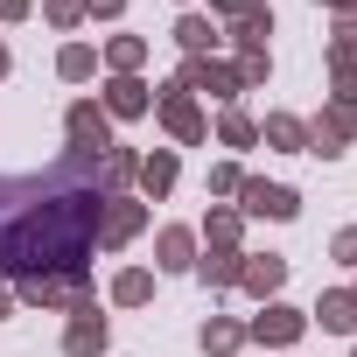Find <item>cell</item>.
I'll return each mask as SVG.
<instances>
[{"mask_svg":"<svg viewBox=\"0 0 357 357\" xmlns=\"http://www.w3.org/2000/svg\"><path fill=\"white\" fill-rule=\"evenodd\" d=\"M70 140H77L84 154H105V147H112V133H105V112H98V105H77V112H70Z\"/></svg>","mask_w":357,"mask_h":357,"instance_id":"8","label":"cell"},{"mask_svg":"<svg viewBox=\"0 0 357 357\" xmlns=\"http://www.w3.org/2000/svg\"><path fill=\"white\" fill-rule=\"evenodd\" d=\"M211 238L231 245V238H238V218H231V211H211Z\"/></svg>","mask_w":357,"mask_h":357,"instance_id":"25","label":"cell"},{"mask_svg":"<svg viewBox=\"0 0 357 357\" xmlns=\"http://www.w3.org/2000/svg\"><path fill=\"white\" fill-rule=\"evenodd\" d=\"M105 204V154L84 147H70L43 175H0V273H84Z\"/></svg>","mask_w":357,"mask_h":357,"instance_id":"1","label":"cell"},{"mask_svg":"<svg viewBox=\"0 0 357 357\" xmlns=\"http://www.w3.org/2000/svg\"><path fill=\"white\" fill-rule=\"evenodd\" d=\"M238 273H245V259H238V252H225V245H218V252L204 259V280H211V287H231Z\"/></svg>","mask_w":357,"mask_h":357,"instance_id":"18","label":"cell"},{"mask_svg":"<svg viewBox=\"0 0 357 357\" xmlns=\"http://www.w3.org/2000/svg\"><path fill=\"white\" fill-rule=\"evenodd\" d=\"M56 70H63V77H91V70H98V56H91V50H84V43H70V50H63V63H56Z\"/></svg>","mask_w":357,"mask_h":357,"instance_id":"21","label":"cell"},{"mask_svg":"<svg viewBox=\"0 0 357 357\" xmlns=\"http://www.w3.org/2000/svg\"><path fill=\"white\" fill-rule=\"evenodd\" d=\"M238 343H245L238 322H204V350H238Z\"/></svg>","mask_w":357,"mask_h":357,"instance_id":"20","label":"cell"},{"mask_svg":"<svg viewBox=\"0 0 357 357\" xmlns=\"http://www.w3.org/2000/svg\"><path fill=\"white\" fill-rule=\"evenodd\" d=\"M266 140H273V147H287V154H308V126H301V119H287V112H273V119H266Z\"/></svg>","mask_w":357,"mask_h":357,"instance_id":"15","label":"cell"},{"mask_svg":"<svg viewBox=\"0 0 357 357\" xmlns=\"http://www.w3.org/2000/svg\"><path fill=\"white\" fill-rule=\"evenodd\" d=\"M218 8H225V15H245V8H252V0H218Z\"/></svg>","mask_w":357,"mask_h":357,"instance_id":"30","label":"cell"},{"mask_svg":"<svg viewBox=\"0 0 357 357\" xmlns=\"http://www.w3.org/2000/svg\"><path fill=\"white\" fill-rule=\"evenodd\" d=\"M336 259H343V266H357V225H350V231H336Z\"/></svg>","mask_w":357,"mask_h":357,"instance_id":"27","label":"cell"},{"mask_svg":"<svg viewBox=\"0 0 357 357\" xmlns=\"http://www.w3.org/2000/svg\"><path fill=\"white\" fill-rule=\"evenodd\" d=\"M238 280H245L252 294H273V287L287 280V259H273V252H266V259H245V273H238Z\"/></svg>","mask_w":357,"mask_h":357,"instance_id":"13","label":"cell"},{"mask_svg":"<svg viewBox=\"0 0 357 357\" xmlns=\"http://www.w3.org/2000/svg\"><path fill=\"white\" fill-rule=\"evenodd\" d=\"M84 8H91V15H119V8H126V0H84Z\"/></svg>","mask_w":357,"mask_h":357,"instance_id":"29","label":"cell"},{"mask_svg":"<svg viewBox=\"0 0 357 357\" xmlns=\"http://www.w3.org/2000/svg\"><path fill=\"white\" fill-rule=\"evenodd\" d=\"M336 8H343V0H336Z\"/></svg>","mask_w":357,"mask_h":357,"instance_id":"33","label":"cell"},{"mask_svg":"<svg viewBox=\"0 0 357 357\" xmlns=\"http://www.w3.org/2000/svg\"><path fill=\"white\" fill-rule=\"evenodd\" d=\"M175 43H183V50H190V56H204V50H211V43H218V29H211V22H204V15H183V22H175Z\"/></svg>","mask_w":357,"mask_h":357,"instance_id":"17","label":"cell"},{"mask_svg":"<svg viewBox=\"0 0 357 357\" xmlns=\"http://www.w3.org/2000/svg\"><path fill=\"white\" fill-rule=\"evenodd\" d=\"M350 133H357L350 105H329V112L315 119V133H308V140H315V154H343V147H350Z\"/></svg>","mask_w":357,"mask_h":357,"instance_id":"7","label":"cell"},{"mask_svg":"<svg viewBox=\"0 0 357 357\" xmlns=\"http://www.w3.org/2000/svg\"><path fill=\"white\" fill-rule=\"evenodd\" d=\"M266 36H273V15H266V8H245V15H238V50H245V56H266Z\"/></svg>","mask_w":357,"mask_h":357,"instance_id":"12","label":"cell"},{"mask_svg":"<svg viewBox=\"0 0 357 357\" xmlns=\"http://www.w3.org/2000/svg\"><path fill=\"white\" fill-rule=\"evenodd\" d=\"M77 294H84V273H36V280H22V301L29 308H63Z\"/></svg>","mask_w":357,"mask_h":357,"instance_id":"3","label":"cell"},{"mask_svg":"<svg viewBox=\"0 0 357 357\" xmlns=\"http://www.w3.org/2000/svg\"><path fill=\"white\" fill-rule=\"evenodd\" d=\"M183 91H211V98H238L245 91V77L238 70H225V63H211V56H190V70L175 77Z\"/></svg>","mask_w":357,"mask_h":357,"instance_id":"2","label":"cell"},{"mask_svg":"<svg viewBox=\"0 0 357 357\" xmlns=\"http://www.w3.org/2000/svg\"><path fill=\"white\" fill-rule=\"evenodd\" d=\"M218 133H225L231 147H252V140H259V126H252L245 112H225V126H218Z\"/></svg>","mask_w":357,"mask_h":357,"instance_id":"22","label":"cell"},{"mask_svg":"<svg viewBox=\"0 0 357 357\" xmlns=\"http://www.w3.org/2000/svg\"><path fill=\"white\" fill-rule=\"evenodd\" d=\"M112 294H119V301L133 308V301H147V294H154V280H147V273L133 266V273H119V280H112Z\"/></svg>","mask_w":357,"mask_h":357,"instance_id":"19","label":"cell"},{"mask_svg":"<svg viewBox=\"0 0 357 357\" xmlns=\"http://www.w3.org/2000/svg\"><path fill=\"white\" fill-rule=\"evenodd\" d=\"M161 119H168V133H175V140H197V133H204V112H197V98H190L183 84H168V98H161Z\"/></svg>","mask_w":357,"mask_h":357,"instance_id":"6","label":"cell"},{"mask_svg":"<svg viewBox=\"0 0 357 357\" xmlns=\"http://www.w3.org/2000/svg\"><path fill=\"white\" fill-rule=\"evenodd\" d=\"M133 231H140V204L112 197V204H105V218H98V238H105V245H126Z\"/></svg>","mask_w":357,"mask_h":357,"instance_id":"9","label":"cell"},{"mask_svg":"<svg viewBox=\"0 0 357 357\" xmlns=\"http://www.w3.org/2000/svg\"><path fill=\"white\" fill-rule=\"evenodd\" d=\"M140 56H147V43H133V36H119V43H112V63H119V70H133Z\"/></svg>","mask_w":357,"mask_h":357,"instance_id":"24","label":"cell"},{"mask_svg":"<svg viewBox=\"0 0 357 357\" xmlns=\"http://www.w3.org/2000/svg\"><path fill=\"white\" fill-rule=\"evenodd\" d=\"M77 15H84V0H50V22H56V29H70Z\"/></svg>","mask_w":357,"mask_h":357,"instance_id":"26","label":"cell"},{"mask_svg":"<svg viewBox=\"0 0 357 357\" xmlns=\"http://www.w3.org/2000/svg\"><path fill=\"white\" fill-rule=\"evenodd\" d=\"M0 15H8V22H22V15H29V0H0Z\"/></svg>","mask_w":357,"mask_h":357,"instance_id":"28","label":"cell"},{"mask_svg":"<svg viewBox=\"0 0 357 357\" xmlns=\"http://www.w3.org/2000/svg\"><path fill=\"white\" fill-rule=\"evenodd\" d=\"M140 190H147V197H168V190H175V154H147V161H140Z\"/></svg>","mask_w":357,"mask_h":357,"instance_id":"14","label":"cell"},{"mask_svg":"<svg viewBox=\"0 0 357 357\" xmlns=\"http://www.w3.org/2000/svg\"><path fill=\"white\" fill-rule=\"evenodd\" d=\"M154 98H147V84L140 77H112V91H105V112H119V119H140Z\"/></svg>","mask_w":357,"mask_h":357,"instance_id":"11","label":"cell"},{"mask_svg":"<svg viewBox=\"0 0 357 357\" xmlns=\"http://www.w3.org/2000/svg\"><path fill=\"white\" fill-rule=\"evenodd\" d=\"M238 197H245L252 218H294V211H301V197L280 190V183H238Z\"/></svg>","mask_w":357,"mask_h":357,"instance_id":"4","label":"cell"},{"mask_svg":"<svg viewBox=\"0 0 357 357\" xmlns=\"http://www.w3.org/2000/svg\"><path fill=\"white\" fill-rule=\"evenodd\" d=\"M0 315H8V294H0Z\"/></svg>","mask_w":357,"mask_h":357,"instance_id":"32","label":"cell"},{"mask_svg":"<svg viewBox=\"0 0 357 357\" xmlns=\"http://www.w3.org/2000/svg\"><path fill=\"white\" fill-rule=\"evenodd\" d=\"M161 266H190V231H161Z\"/></svg>","mask_w":357,"mask_h":357,"instance_id":"23","label":"cell"},{"mask_svg":"<svg viewBox=\"0 0 357 357\" xmlns=\"http://www.w3.org/2000/svg\"><path fill=\"white\" fill-rule=\"evenodd\" d=\"M301 329H308V322H301V308H266V315H259L245 336H259V343H294Z\"/></svg>","mask_w":357,"mask_h":357,"instance_id":"10","label":"cell"},{"mask_svg":"<svg viewBox=\"0 0 357 357\" xmlns=\"http://www.w3.org/2000/svg\"><path fill=\"white\" fill-rule=\"evenodd\" d=\"M0 77H8V50H0Z\"/></svg>","mask_w":357,"mask_h":357,"instance_id":"31","label":"cell"},{"mask_svg":"<svg viewBox=\"0 0 357 357\" xmlns=\"http://www.w3.org/2000/svg\"><path fill=\"white\" fill-rule=\"evenodd\" d=\"M315 315H322V329H336V336H343V329H357V294H322V308H315Z\"/></svg>","mask_w":357,"mask_h":357,"instance_id":"16","label":"cell"},{"mask_svg":"<svg viewBox=\"0 0 357 357\" xmlns=\"http://www.w3.org/2000/svg\"><path fill=\"white\" fill-rule=\"evenodd\" d=\"M63 350H70V357H98V350H105V315H98L91 301H77V322H70Z\"/></svg>","mask_w":357,"mask_h":357,"instance_id":"5","label":"cell"}]
</instances>
